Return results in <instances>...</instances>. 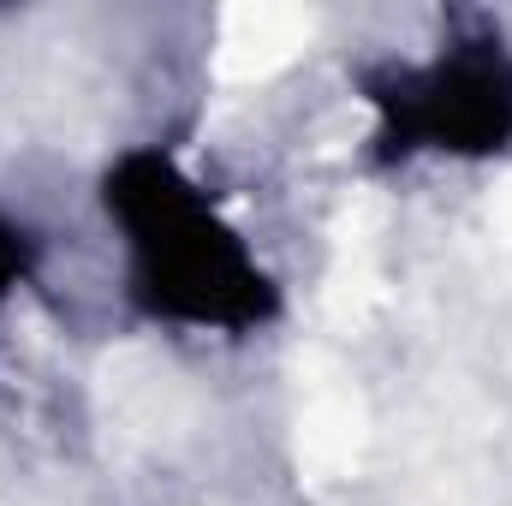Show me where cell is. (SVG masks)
Here are the masks:
<instances>
[{
    "instance_id": "obj_1",
    "label": "cell",
    "mask_w": 512,
    "mask_h": 506,
    "mask_svg": "<svg viewBox=\"0 0 512 506\" xmlns=\"http://www.w3.org/2000/svg\"><path fill=\"white\" fill-rule=\"evenodd\" d=\"M108 203L120 209L137 251V286L155 310L185 322L239 328L268 310V280L239 251V239L197 203V191L155 155L120 167Z\"/></svg>"
},
{
    "instance_id": "obj_2",
    "label": "cell",
    "mask_w": 512,
    "mask_h": 506,
    "mask_svg": "<svg viewBox=\"0 0 512 506\" xmlns=\"http://www.w3.org/2000/svg\"><path fill=\"white\" fill-rule=\"evenodd\" d=\"M411 126L441 149H501L512 131V66L501 54H453L423 78Z\"/></svg>"
},
{
    "instance_id": "obj_3",
    "label": "cell",
    "mask_w": 512,
    "mask_h": 506,
    "mask_svg": "<svg viewBox=\"0 0 512 506\" xmlns=\"http://www.w3.org/2000/svg\"><path fill=\"white\" fill-rule=\"evenodd\" d=\"M12 268H18V251H12V233L0 227V292H6V280H12Z\"/></svg>"
}]
</instances>
